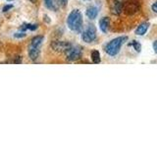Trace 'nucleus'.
Segmentation results:
<instances>
[{"label": "nucleus", "mask_w": 157, "mask_h": 148, "mask_svg": "<svg viewBox=\"0 0 157 148\" xmlns=\"http://www.w3.org/2000/svg\"><path fill=\"white\" fill-rule=\"evenodd\" d=\"M110 12L113 16L132 17L139 14L141 9L140 0H109L108 1Z\"/></svg>", "instance_id": "f257e3e1"}, {"label": "nucleus", "mask_w": 157, "mask_h": 148, "mask_svg": "<svg viewBox=\"0 0 157 148\" xmlns=\"http://www.w3.org/2000/svg\"><path fill=\"white\" fill-rule=\"evenodd\" d=\"M67 25L73 32L80 33L82 29V15L78 9H74L69 14L67 19Z\"/></svg>", "instance_id": "f03ea898"}, {"label": "nucleus", "mask_w": 157, "mask_h": 148, "mask_svg": "<svg viewBox=\"0 0 157 148\" xmlns=\"http://www.w3.org/2000/svg\"><path fill=\"white\" fill-rule=\"evenodd\" d=\"M128 41V37L127 36H121V37H117L115 39H113L112 41H110L105 46V52L110 56H115L119 53L122 44L125 42Z\"/></svg>", "instance_id": "7ed1b4c3"}, {"label": "nucleus", "mask_w": 157, "mask_h": 148, "mask_svg": "<svg viewBox=\"0 0 157 148\" xmlns=\"http://www.w3.org/2000/svg\"><path fill=\"white\" fill-rule=\"evenodd\" d=\"M65 56L67 60L69 61H77L78 59H80L82 56V49L81 47H71L68 51L65 52Z\"/></svg>", "instance_id": "20e7f679"}, {"label": "nucleus", "mask_w": 157, "mask_h": 148, "mask_svg": "<svg viewBox=\"0 0 157 148\" xmlns=\"http://www.w3.org/2000/svg\"><path fill=\"white\" fill-rule=\"evenodd\" d=\"M82 39L86 43H91L96 39V29L93 25H88V27L82 33Z\"/></svg>", "instance_id": "39448f33"}, {"label": "nucleus", "mask_w": 157, "mask_h": 148, "mask_svg": "<svg viewBox=\"0 0 157 148\" xmlns=\"http://www.w3.org/2000/svg\"><path fill=\"white\" fill-rule=\"evenodd\" d=\"M71 47L72 44L65 41H54L51 43V48L57 52H66Z\"/></svg>", "instance_id": "423d86ee"}, {"label": "nucleus", "mask_w": 157, "mask_h": 148, "mask_svg": "<svg viewBox=\"0 0 157 148\" xmlns=\"http://www.w3.org/2000/svg\"><path fill=\"white\" fill-rule=\"evenodd\" d=\"M39 53H40L39 47H34L32 44L29 47V56L32 60H36L39 56Z\"/></svg>", "instance_id": "0eeeda50"}, {"label": "nucleus", "mask_w": 157, "mask_h": 148, "mask_svg": "<svg viewBox=\"0 0 157 148\" xmlns=\"http://www.w3.org/2000/svg\"><path fill=\"white\" fill-rule=\"evenodd\" d=\"M110 18L108 17H103L99 20V28L102 33H107L110 27Z\"/></svg>", "instance_id": "6e6552de"}, {"label": "nucleus", "mask_w": 157, "mask_h": 148, "mask_svg": "<svg viewBox=\"0 0 157 148\" xmlns=\"http://www.w3.org/2000/svg\"><path fill=\"white\" fill-rule=\"evenodd\" d=\"M150 26V24L148 22H144V23H141L140 25L137 26V28L136 29V35L137 36H144V35L147 32V30H148Z\"/></svg>", "instance_id": "1a4fd4ad"}, {"label": "nucleus", "mask_w": 157, "mask_h": 148, "mask_svg": "<svg viewBox=\"0 0 157 148\" xmlns=\"http://www.w3.org/2000/svg\"><path fill=\"white\" fill-rule=\"evenodd\" d=\"M98 15V8L96 6H90L87 9H86V16L93 20L97 17Z\"/></svg>", "instance_id": "9d476101"}, {"label": "nucleus", "mask_w": 157, "mask_h": 148, "mask_svg": "<svg viewBox=\"0 0 157 148\" xmlns=\"http://www.w3.org/2000/svg\"><path fill=\"white\" fill-rule=\"evenodd\" d=\"M91 59H92V62L93 63H99L100 62V53L98 51H91Z\"/></svg>", "instance_id": "9b49d317"}, {"label": "nucleus", "mask_w": 157, "mask_h": 148, "mask_svg": "<svg viewBox=\"0 0 157 148\" xmlns=\"http://www.w3.org/2000/svg\"><path fill=\"white\" fill-rule=\"evenodd\" d=\"M42 39H43V37L36 36V37L33 38L31 44H32V46H34V47H39L41 44V43H42Z\"/></svg>", "instance_id": "f8f14e48"}, {"label": "nucleus", "mask_w": 157, "mask_h": 148, "mask_svg": "<svg viewBox=\"0 0 157 148\" xmlns=\"http://www.w3.org/2000/svg\"><path fill=\"white\" fill-rule=\"evenodd\" d=\"M44 1H45V5L47 8H49L50 10H53V11H56L57 10V7H56L55 3L53 2V0H44Z\"/></svg>", "instance_id": "ddd939ff"}, {"label": "nucleus", "mask_w": 157, "mask_h": 148, "mask_svg": "<svg viewBox=\"0 0 157 148\" xmlns=\"http://www.w3.org/2000/svg\"><path fill=\"white\" fill-rule=\"evenodd\" d=\"M129 46L134 47V48L136 49V51H137V52H140V51H141V46H140V43L139 42H136V41H132V43H129Z\"/></svg>", "instance_id": "4468645a"}, {"label": "nucleus", "mask_w": 157, "mask_h": 148, "mask_svg": "<svg viewBox=\"0 0 157 148\" xmlns=\"http://www.w3.org/2000/svg\"><path fill=\"white\" fill-rule=\"evenodd\" d=\"M37 28V26L36 25H31V24H25V25H23V27H21V30L22 31H26V30H36Z\"/></svg>", "instance_id": "2eb2a0df"}, {"label": "nucleus", "mask_w": 157, "mask_h": 148, "mask_svg": "<svg viewBox=\"0 0 157 148\" xmlns=\"http://www.w3.org/2000/svg\"><path fill=\"white\" fill-rule=\"evenodd\" d=\"M58 4L60 5L61 7H66L67 6V3H68V0H57Z\"/></svg>", "instance_id": "dca6fc26"}, {"label": "nucleus", "mask_w": 157, "mask_h": 148, "mask_svg": "<svg viewBox=\"0 0 157 148\" xmlns=\"http://www.w3.org/2000/svg\"><path fill=\"white\" fill-rule=\"evenodd\" d=\"M14 37L15 38H24V37H26V33H17V34H15L14 35Z\"/></svg>", "instance_id": "f3484780"}, {"label": "nucleus", "mask_w": 157, "mask_h": 148, "mask_svg": "<svg viewBox=\"0 0 157 148\" xmlns=\"http://www.w3.org/2000/svg\"><path fill=\"white\" fill-rule=\"evenodd\" d=\"M151 9H152V11H153L154 13H157V0H156V1L153 4H152Z\"/></svg>", "instance_id": "a211bd4d"}, {"label": "nucleus", "mask_w": 157, "mask_h": 148, "mask_svg": "<svg viewBox=\"0 0 157 148\" xmlns=\"http://www.w3.org/2000/svg\"><path fill=\"white\" fill-rule=\"evenodd\" d=\"M152 47H153V51L155 53H157V41L153 42V44H152Z\"/></svg>", "instance_id": "6ab92c4d"}, {"label": "nucleus", "mask_w": 157, "mask_h": 148, "mask_svg": "<svg viewBox=\"0 0 157 148\" xmlns=\"http://www.w3.org/2000/svg\"><path fill=\"white\" fill-rule=\"evenodd\" d=\"M12 7H13L12 5H6V6H5V7L3 8V11H4V12H6V11H8L9 9H11Z\"/></svg>", "instance_id": "aec40b11"}, {"label": "nucleus", "mask_w": 157, "mask_h": 148, "mask_svg": "<svg viewBox=\"0 0 157 148\" xmlns=\"http://www.w3.org/2000/svg\"><path fill=\"white\" fill-rule=\"evenodd\" d=\"M14 62H15V63H21V62H22V60H21V57H19V58H17V59H16V60H15Z\"/></svg>", "instance_id": "412c9836"}, {"label": "nucleus", "mask_w": 157, "mask_h": 148, "mask_svg": "<svg viewBox=\"0 0 157 148\" xmlns=\"http://www.w3.org/2000/svg\"><path fill=\"white\" fill-rule=\"evenodd\" d=\"M31 1H32V2H36V0H31Z\"/></svg>", "instance_id": "4be33fe9"}, {"label": "nucleus", "mask_w": 157, "mask_h": 148, "mask_svg": "<svg viewBox=\"0 0 157 148\" xmlns=\"http://www.w3.org/2000/svg\"><path fill=\"white\" fill-rule=\"evenodd\" d=\"M9 1H10V0H9Z\"/></svg>", "instance_id": "5701e85b"}]
</instances>
